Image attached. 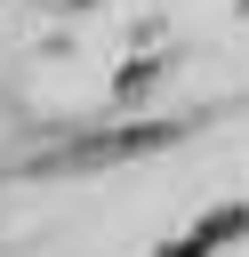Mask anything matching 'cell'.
Masks as SVG:
<instances>
[{"mask_svg": "<svg viewBox=\"0 0 249 257\" xmlns=\"http://www.w3.org/2000/svg\"><path fill=\"white\" fill-rule=\"evenodd\" d=\"M233 233H249V209H217V217H209L185 249H169V257H209V249H217V241H233Z\"/></svg>", "mask_w": 249, "mask_h": 257, "instance_id": "1", "label": "cell"}]
</instances>
